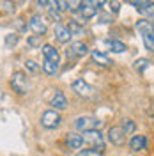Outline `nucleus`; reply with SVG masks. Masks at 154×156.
Returning a JSON list of instances; mask_svg holds the SVG:
<instances>
[{
	"instance_id": "f257e3e1",
	"label": "nucleus",
	"mask_w": 154,
	"mask_h": 156,
	"mask_svg": "<svg viewBox=\"0 0 154 156\" xmlns=\"http://www.w3.org/2000/svg\"><path fill=\"white\" fill-rule=\"evenodd\" d=\"M136 29L140 30V36H142V41H144L145 48L154 51V27H152V21H149V20H140V21H136Z\"/></svg>"
},
{
	"instance_id": "f03ea898",
	"label": "nucleus",
	"mask_w": 154,
	"mask_h": 156,
	"mask_svg": "<svg viewBox=\"0 0 154 156\" xmlns=\"http://www.w3.org/2000/svg\"><path fill=\"white\" fill-rule=\"evenodd\" d=\"M75 128L78 131H82V133L90 131V129H101L103 128V121L92 115H82L78 119H75Z\"/></svg>"
},
{
	"instance_id": "7ed1b4c3",
	"label": "nucleus",
	"mask_w": 154,
	"mask_h": 156,
	"mask_svg": "<svg viewBox=\"0 0 154 156\" xmlns=\"http://www.w3.org/2000/svg\"><path fill=\"white\" fill-rule=\"evenodd\" d=\"M82 136H83V144L90 146L92 149L103 151V147H105V135L101 133V129H90V131H85V133H82Z\"/></svg>"
},
{
	"instance_id": "20e7f679",
	"label": "nucleus",
	"mask_w": 154,
	"mask_h": 156,
	"mask_svg": "<svg viewBox=\"0 0 154 156\" xmlns=\"http://www.w3.org/2000/svg\"><path fill=\"white\" fill-rule=\"evenodd\" d=\"M60 122H62V117L55 108H50L46 112H43V115H41V124L46 129H55L60 126Z\"/></svg>"
},
{
	"instance_id": "39448f33",
	"label": "nucleus",
	"mask_w": 154,
	"mask_h": 156,
	"mask_svg": "<svg viewBox=\"0 0 154 156\" xmlns=\"http://www.w3.org/2000/svg\"><path fill=\"white\" fill-rule=\"evenodd\" d=\"M11 85H12V89L18 94H27V90H29V78H27V75L23 71H16L11 76Z\"/></svg>"
},
{
	"instance_id": "423d86ee",
	"label": "nucleus",
	"mask_w": 154,
	"mask_h": 156,
	"mask_svg": "<svg viewBox=\"0 0 154 156\" xmlns=\"http://www.w3.org/2000/svg\"><path fill=\"white\" fill-rule=\"evenodd\" d=\"M29 29L36 34V36H44L46 34V30H48V25H46V20L43 18L41 14H34V16H30L29 20Z\"/></svg>"
},
{
	"instance_id": "0eeeda50",
	"label": "nucleus",
	"mask_w": 154,
	"mask_h": 156,
	"mask_svg": "<svg viewBox=\"0 0 154 156\" xmlns=\"http://www.w3.org/2000/svg\"><path fill=\"white\" fill-rule=\"evenodd\" d=\"M87 53H89V46L83 41H75L66 50V57L68 58H82V57H85Z\"/></svg>"
},
{
	"instance_id": "6e6552de",
	"label": "nucleus",
	"mask_w": 154,
	"mask_h": 156,
	"mask_svg": "<svg viewBox=\"0 0 154 156\" xmlns=\"http://www.w3.org/2000/svg\"><path fill=\"white\" fill-rule=\"evenodd\" d=\"M126 136L128 135L124 133V129H122L121 124H119V126H112L110 129H108V142H110L112 146H117V147L124 146Z\"/></svg>"
},
{
	"instance_id": "1a4fd4ad",
	"label": "nucleus",
	"mask_w": 154,
	"mask_h": 156,
	"mask_svg": "<svg viewBox=\"0 0 154 156\" xmlns=\"http://www.w3.org/2000/svg\"><path fill=\"white\" fill-rule=\"evenodd\" d=\"M73 90L76 92L78 96H82V98H90L94 92H96L94 87H92L90 83H87L83 78H78V80L73 82Z\"/></svg>"
},
{
	"instance_id": "9d476101",
	"label": "nucleus",
	"mask_w": 154,
	"mask_h": 156,
	"mask_svg": "<svg viewBox=\"0 0 154 156\" xmlns=\"http://www.w3.org/2000/svg\"><path fill=\"white\" fill-rule=\"evenodd\" d=\"M66 144H68L69 149L78 151V149H82V146H83V136L80 135V133L71 131V133H68V135H66Z\"/></svg>"
},
{
	"instance_id": "9b49d317",
	"label": "nucleus",
	"mask_w": 154,
	"mask_h": 156,
	"mask_svg": "<svg viewBox=\"0 0 154 156\" xmlns=\"http://www.w3.org/2000/svg\"><path fill=\"white\" fill-rule=\"evenodd\" d=\"M53 34H55V39H57L58 43H69V39L73 37L71 32H69V29L66 25H62V23H57V25H55Z\"/></svg>"
},
{
	"instance_id": "f8f14e48",
	"label": "nucleus",
	"mask_w": 154,
	"mask_h": 156,
	"mask_svg": "<svg viewBox=\"0 0 154 156\" xmlns=\"http://www.w3.org/2000/svg\"><path fill=\"white\" fill-rule=\"evenodd\" d=\"M129 147H131V151H144L147 149V136L145 135H133L129 138Z\"/></svg>"
},
{
	"instance_id": "ddd939ff",
	"label": "nucleus",
	"mask_w": 154,
	"mask_h": 156,
	"mask_svg": "<svg viewBox=\"0 0 154 156\" xmlns=\"http://www.w3.org/2000/svg\"><path fill=\"white\" fill-rule=\"evenodd\" d=\"M51 107L55 110H66L68 108V98H66V94L60 92V90H55V94L51 98Z\"/></svg>"
},
{
	"instance_id": "4468645a",
	"label": "nucleus",
	"mask_w": 154,
	"mask_h": 156,
	"mask_svg": "<svg viewBox=\"0 0 154 156\" xmlns=\"http://www.w3.org/2000/svg\"><path fill=\"white\" fill-rule=\"evenodd\" d=\"M41 51H43V57H44V60H51V62H57V64H58V58H60V55H58V50L55 48V46H51V44H43Z\"/></svg>"
},
{
	"instance_id": "2eb2a0df",
	"label": "nucleus",
	"mask_w": 154,
	"mask_h": 156,
	"mask_svg": "<svg viewBox=\"0 0 154 156\" xmlns=\"http://www.w3.org/2000/svg\"><path fill=\"white\" fill-rule=\"evenodd\" d=\"M90 57H92V60H94L96 64L103 66V68H108V66H112V60H110V57H108L106 53H103V51L92 50V51H90Z\"/></svg>"
},
{
	"instance_id": "dca6fc26",
	"label": "nucleus",
	"mask_w": 154,
	"mask_h": 156,
	"mask_svg": "<svg viewBox=\"0 0 154 156\" xmlns=\"http://www.w3.org/2000/svg\"><path fill=\"white\" fill-rule=\"evenodd\" d=\"M78 12H80V16H82V20L85 21V20H90V18H94L97 14V9L96 7H92L89 2H83L82 4V7L78 9Z\"/></svg>"
},
{
	"instance_id": "f3484780",
	"label": "nucleus",
	"mask_w": 154,
	"mask_h": 156,
	"mask_svg": "<svg viewBox=\"0 0 154 156\" xmlns=\"http://www.w3.org/2000/svg\"><path fill=\"white\" fill-rule=\"evenodd\" d=\"M43 71H44L46 75H57L58 64L57 62H51V60H44V62H43Z\"/></svg>"
},
{
	"instance_id": "a211bd4d",
	"label": "nucleus",
	"mask_w": 154,
	"mask_h": 156,
	"mask_svg": "<svg viewBox=\"0 0 154 156\" xmlns=\"http://www.w3.org/2000/svg\"><path fill=\"white\" fill-rule=\"evenodd\" d=\"M122 129H124V133L126 135H133L135 133V129H136V124L131 121V119H122Z\"/></svg>"
},
{
	"instance_id": "6ab92c4d",
	"label": "nucleus",
	"mask_w": 154,
	"mask_h": 156,
	"mask_svg": "<svg viewBox=\"0 0 154 156\" xmlns=\"http://www.w3.org/2000/svg\"><path fill=\"white\" fill-rule=\"evenodd\" d=\"M138 12L145 16V18H154V2H149V4H145L142 9H138Z\"/></svg>"
},
{
	"instance_id": "aec40b11",
	"label": "nucleus",
	"mask_w": 154,
	"mask_h": 156,
	"mask_svg": "<svg viewBox=\"0 0 154 156\" xmlns=\"http://www.w3.org/2000/svg\"><path fill=\"white\" fill-rule=\"evenodd\" d=\"M69 32H71V36H82L83 34V29H82V25L78 23V21H75V20H71L68 25Z\"/></svg>"
},
{
	"instance_id": "412c9836",
	"label": "nucleus",
	"mask_w": 154,
	"mask_h": 156,
	"mask_svg": "<svg viewBox=\"0 0 154 156\" xmlns=\"http://www.w3.org/2000/svg\"><path fill=\"white\" fill-rule=\"evenodd\" d=\"M108 46L112 48V51H115V53L126 51V44L122 43V41H108Z\"/></svg>"
},
{
	"instance_id": "4be33fe9",
	"label": "nucleus",
	"mask_w": 154,
	"mask_h": 156,
	"mask_svg": "<svg viewBox=\"0 0 154 156\" xmlns=\"http://www.w3.org/2000/svg\"><path fill=\"white\" fill-rule=\"evenodd\" d=\"M76 156H105V154H103V151H97V149L89 147V149H82V151H78Z\"/></svg>"
},
{
	"instance_id": "5701e85b",
	"label": "nucleus",
	"mask_w": 154,
	"mask_h": 156,
	"mask_svg": "<svg viewBox=\"0 0 154 156\" xmlns=\"http://www.w3.org/2000/svg\"><path fill=\"white\" fill-rule=\"evenodd\" d=\"M66 4H68V11L78 12V9H80L82 4H83V0H66Z\"/></svg>"
},
{
	"instance_id": "b1692460",
	"label": "nucleus",
	"mask_w": 154,
	"mask_h": 156,
	"mask_svg": "<svg viewBox=\"0 0 154 156\" xmlns=\"http://www.w3.org/2000/svg\"><path fill=\"white\" fill-rule=\"evenodd\" d=\"M97 21L99 23H112L114 16H112V12H99L97 14Z\"/></svg>"
},
{
	"instance_id": "393cba45",
	"label": "nucleus",
	"mask_w": 154,
	"mask_h": 156,
	"mask_svg": "<svg viewBox=\"0 0 154 156\" xmlns=\"http://www.w3.org/2000/svg\"><path fill=\"white\" fill-rule=\"evenodd\" d=\"M149 2H151V0H128V4H131L133 7H136V11L142 9L145 4H149Z\"/></svg>"
},
{
	"instance_id": "a878e982",
	"label": "nucleus",
	"mask_w": 154,
	"mask_h": 156,
	"mask_svg": "<svg viewBox=\"0 0 154 156\" xmlns=\"http://www.w3.org/2000/svg\"><path fill=\"white\" fill-rule=\"evenodd\" d=\"M27 43H29V46H32V48L41 46V36H32V37L27 39Z\"/></svg>"
},
{
	"instance_id": "bb28decb",
	"label": "nucleus",
	"mask_w": 154,
	"mask_h": 156,
	"mask_svg": "<svg viewBox=\"0 0 154 156\" xmlns=\"http://www.w3.org/2000/svg\"><path fill=\"white\" fill-rule=\"evenodd\" d=\"M16 43H18V36H16V34H9V36L5 37V46H11V44L14 46Z\"/></svg>"
},
{
	"instance_id": "cd10ccee",
	"label": "nucleus",
	"mask_w": 154,
	"mask_h": 156,
	"mask_svg": "<svg viewBox=\"0 0 154 156\" xmlns=\"http://www.w3.org/2000/svg\"><path fill=\"white\" fill-rule=\"evenodd\" d=\"M25 68H27V71H30V73H36V71L39 69V66L34 62V60H27V62H25Z\"/></svg>"
},
{
	"instance_id": "c85d7f7f",
	"label": "nucleus",
	"mask_w": 154,
	"mask_h": 156,
	"mask_svg": "<svg viewBox=\"0 0 154 156\" xmlns=\"http://www.w3.org/2000/svg\"><path fill=\"white\" fill-rule=\"evenodd\" d=\"M89 4L92 5V7H96V9H99V7H103L106 4V0H89Z\"/></svg>"
},
{
	"instance_id": "c756f323",
	"label": "nucleus",
	"mask_w": 154,
	"mask_h": 156,
	"mask_svg": "<svg viewBox=\"0 0 154 156\" xmlns=\"http://www.w3.org/2000/svg\"><path fill=\"white\" fill-rule=\"evenodd\" d=\"M48 12H50V16H51L53 20L62 21V18H60V11H57V9H48Z\"/></svg>"
},
{
	"instance_id": "7c9ffc66",
	"label": "nucleus",
	"mask_w": 154,
	"mask_h": 156,
	"mask_svg": "<svg viewBox=\"0 0 154 156\" xmlns=\"http://www.w3.org/2000/svg\"><path fill=\"white\" fill-rule=\"evenodd\" d=\"M4 11L5 12H14V4H11L9 0H4Z\"/></svg>"
},
{
	"instance_id": "2f4dec72",
	"label": "nucleus",
	"mask_w": 154,
	"mask_h": 156,
	"mask_svg": "<svg viewBox=\"0 0 154 156\" xmlns=\"http://www.w3.org/2000/svg\"><path fill=\"white\" fill-rule=\"evenodd\" d=\"M145 68H147V60H145V58H140V60H136V69L144 71Z\"/></svg>"
},
{
	"instance_id": "473e14b6",
	"label": "nucleus",
	"mask_w": 154,
	"mask_h": 156,
	"mask_svg": "<svg viewBox=\"0 0 154 156\" xmlns=\"http://www.w3.org/2000/svg\"><path fill=\"white\" fill-rule=\"evenodd\" d=\"M110 7H112V11H114V12H119V9H121L117 0H110Z\"/></svg>"
},
{
	"instance_id": "72a5a7b5",
	"label": "nucleus",
	"mask_w": 154,
	"mask_h": 156,
	"mask_svg": "<svg viewBox=\"0 0 154 156\" xmlns=\"http://www.w3.org/2000/svg\"><path fill=\"white\" fill-rule=\"evenodd\" d=\"M36 2H37L41 7H46V9H48V0H36Z\"/></svg>"
}]
</instances>
